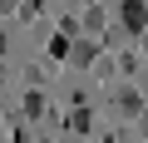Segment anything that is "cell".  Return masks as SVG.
I'll return each mask as SVG.
<instances>
[{
    "label": "cell",
    "instance_id": "obj_3",
    "mask_svg": "<svg viewBox=\"0 0 148 143\" xmlns=\"http://www.w3.org/2000/svg\"><path fill=\"white\" fill-rule=\"evenodd\" d=\"M94 59H99V44H94V40H79V44L69 49V64H74V69H84V64H94Z\"/></svg>",
    "mask_w": 148,
    "mask_h": 143
},
{
    "label": "cell",
    "instance_id": "obj_4",
    "mask_svg": "<svg viewBox=\"0 0 148 143\" xmlns=\"http://www.w3.org/2000/svg\"><path fill=\"white\" fill-rule=\"evenodd\" d=\"M5 10H15V0H0V15H5Z\"/></svg>",
    "mask_w": 148,
    "mask_h": 143
},
{
    "label": "cell",
    "instance_id": "obj_1",
    "mask_svg": "<svg viewBox=\"0 0 148 143\" xmlns=\"http://www.w3.org/2000/svg\"><path fill=\"white\" fill-rule=\"evenodd\" d=\"M109 104H114L119 118H143V89H119Z\"/></svg>",
    "mask_w": 148,
    "mask_h": 143
},
{
    "label": "cell",
    "instance_id": "obj_2",
    "mask_svg": "<svg viewBox=\"0 0 148 143\" xmlns=\"http://www.w3.org/2000/svg\"><path fill=\"white\" fill-rule=\"evenodd\" d=\"M143 25H148V10H143V0H123V30L138 40V35H143Z\"/></svg>",
    "mask_w": 148,
    "mask_h": 143
}]
</instances>
